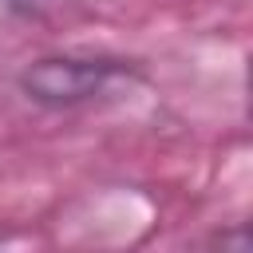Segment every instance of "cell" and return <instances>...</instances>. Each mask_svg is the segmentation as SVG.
Here are the masks:
<instances>
[{
  "instance_id": "1",
  "label": "cell",
  "mask_w": 253,
  "mask_h": 253,
  "mask_svg": "<svg viewBox=\"0 0 253 253\" xmlns=\"http://www.w3.org/2000/svg\"><path fill=\"white\" fill-rule=\"evenodd\" d=\"M119 75L115 59H87V55H47L20 71V91L43 107H75L99 95Z\"/></svg>"
},
{
  "instance_id": "2",
  "label": "cell",
  "mask_w": 253,
  "mask_h": 253,
  "mask_svg": "<svg viewBox=\"0 0 253 253\" xmlns=\"http://www.w3.org/2000/svg\"><path fill=\"white\" fill-rule=\"evenodd\" d=\"M40 4H51V0H0V16H20V12H32Z\"/></svg>"
}]
</instances>
